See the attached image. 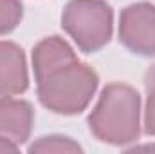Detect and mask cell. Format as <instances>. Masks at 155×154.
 <instances>
[{
  "label": "cell",
  "mask_w": 155,
  "mask_h": 154,
  "mask_svg": "<svg viewBox=\"0 0 155 154\" xmlns=\"http://www.w3.org/2000/svg\"><path fill=\"white\" fill-rule=\"evenodd\" d=\"M35 121L33 105L25 100L0 96V140L20 149L31 136Z\"/></svg>",
  "instance_id": "5b68a950"
},
{
  "label": "cell",
  "mask_w": 155,
  "mask_h": 154,
  "mask_svg": "<svg viewBox=\"0 0 155 154\" xmlns=\"http://www.w3.org/2000/svg\"><path fill=\"white\" fill-rule=\"evenodd\" d=\"M24 5L20 0H0V35H7L20 24Z\"/></svg>",
  "instance_id": "ba28073f"
},
{
  "label": "cell",
  "mask_w": 155,
  "mask_h": 154,
  "mask_svg": "<svg viewBox=\"0 0 155 154\" xmlns=\"http://www.w3.org/2000/svg\"><path fill=\"white\" fill-rule=\"evenodd\" d=\"M29 152H83V149L67 136L51 134L38 138L29 147Z\"/></svg>",
  "instance_id": "52a82bcc"
},
{
  "label": "cell",
  "mask_w": 155,
  "mask_h": 154,
  "mask_svg": "<svg viewBox=\"0 0 155 154\" xmlns=\"http://www.w3.org/2000/svg\"><path fill=\"white\" fill-rule=\"evenodd\" d=\"M87 121L90 132L103 143L117 147L134 143L141 134L139 93L128 83H108Z\"/></svg>",
  "instance_id": "6da1fadb"
},
{
  "label": "cell",
  "mask_w": 155,
  "mask_h": 154,
  "mask_svg": "<svg viewBox=\"0 0 155 154\" xmlns=\"http://www.w3.org/2000/svg\"><path fill=\"white\" fill-rule=\"evenodd\" d=\"M29 87L25 54L15 42L0 40V96H16Z\"/></svg>",
  "instance_id": "8992f818"
},
{
  "label": "cell",
  "mask_w": 155,
  "mask_h": 154,
  "mask_svg": "<svg viewBox=\"0 0 155 154\" xmlns=\"http://www.w3.org/2000/svg\"><path fill=\"white\" fill-rule=\"evenodd\" d=\"M61 27L79 51L103 49L114 33V11L105 0H71L61 13Z\"/></svg>",
  "instance_id": "3957f363"
},
{
  "label": "cell",
  "mask_w": 155,
  "mask_h": 154,
  "mask_svg": "<svg viewBox=\"0 0 155 154\" xmlns=\"http://www.w3.org/2000/svg\"><path fill=\"white\" fill-rule=\"evenodd\" d=\"M38 100L43 107L56 114L72 116L85 111L99 85L97 73L78 60H65L36 78Z\"/></svg>",
  "instance_id": "7a4b0ae2"
},
{
  "label": "cell",
  "mask_w": 155,
  "mask_h": 154,
  "mask_svg": "<svg viewBox=\"0 0 155 154\" xmlns=\"http://www.w3.org/2000/svg\"><path fill=\"white\" fill-rule=\"evenodd\" d=\"M144 87H146V93H153L155 91V64L144 75Z\"/></svg>",
  "instance_id": "30bf717a"
},
{
  "label": "cell",
  "mask_w": 155,
  "mask_h": 154,
  "mask_svg": "<svg viewBox=\"0 0 155 154\" xmlns=\"http://www.w3.org/2000/svg\"><path fill=\"white\" fill-rule=\"evenodd\" d=\"M119 42L132 53L155 56V5L137 2L119 15Z\"/></svg>",
  "instance_id": "277c9868"
},
{
  "label": "cell",
  "mask_w": 155,
  "mask_h": 154,
  "mask_svg": "<svg viewBox=\"0 0 155 154\" xmlns=\"http://www.w3.org/2000/svg\"><path fill=\"white\" fill-rule=\"evenodd\" d=\"M16 151H18V147H15V145H11L7 142L0 140V152H16Z\"/></svg>",
  "instance_id": "8fae6325"
},
{
  "label": "cell",
  "mask_w": 155,
  "mask_h": 154,
  "mask_svg": "<svg viewBox=\"0 0 155 154\" xmlns=\"http://www.w3.org/2000/svg\"><path fill=\"white\" fill-rule=\"evenodd\" d=\"M144 132L155 138V91L148 93V102H146V109H144ZM143 151L155 152V143L150 147H143Z\"/></svg>",
  "instance_id": "9c48e42d"
}]
</instances>
